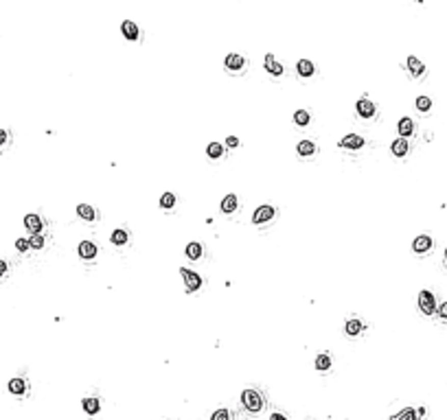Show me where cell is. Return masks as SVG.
<instances>
[{
  "label": "cell",
  "instance_id": "6da1fadb",
  "mask_svg": "<svg viewBox=\"0 0 447 420\" xmlns=\"http://www.w3.org/2000/svg\"><path fill=\"white\" fill-rule=\"evenodd\" d=\"M241 405H244V409H246L250 416H259L261 411L266 409L268 401H266V394H263L261 389L248 387V389H244V392H241Z\"/></svg>",
  "mask_w": 447,
  "mask_h": 420
},
{
  "label": "cell",
  "instance_id": "7a4b0ae2",
  "mask_svg": "<svg viewBox=\"0 0 447 420\" xmlns=\"http://www.w3.org/2000/svg\"><path fill=\"white\" fill-rule=\"evenodd\" d=\"M355 112H357V116H360V119L373 121V119L377 116V105H375V103H373L371 99L362 97V99H357V103H355Z\"/></svg>",
  "mask_w": 447,
  "mask_h": 420
},
{
  "label": "cell",
  "instance_id": "3957f363",
  "mask_svg": "<svg viewBox=\"0 0 447 420\" xmlns=\"http://www.w3.org/2000/svg\"><path fill=\"white\" fill-rule=\"evenodd\" d=\"M180 276H182V280H185V287H187L189 293H193V291H197V289L202 287V276L197 274V271H193V269L182 267V269H180Z\"/></svg>",
  "mask_w": 447,
  "mask_h": 420
},
{
  "label": "cell",
  "instance_id": "277c9868",
  "mask_svg": "<svg viewBox=\"0 0 447 420\" xmlns=\"http://www.w3.org/2000/svg\"><path fill=\"white\" fill-rule=\"evenodd\" d=\"M224 66H226V70H228V72H244L248 62H246L244 55L228 53V55H226V60H224Z\"/></svg>",
  "mask_w": 447,
  "mask_h": 420
},
{
  "label": "cell",
  "instance_id": "5b68a950",
  "mask_svg": "<svg viewBox=\"0 0 447 420\" xmlns=\"http://www.w3.org/2000/svg\"><path fill=\"white\" fill-rule=\"evenodd\" d=\"M276 217V208L274 206H259V208L254 210V215H252V223L254 226H261V223H268V221H272Z\"/></svg>",
  "mask_w": 447,
  "mask_h": 420
},
{
  "label": "cell",
  "instance_id": "8992f818",
  "mask_svg": "<svg viewBox=\"0 0 447 420\" xmlns=\"http://www.w3.org/2000/svg\"><path fill=\"white\" fill-rule=\"evenodd\" d=\"M364 145H366V140H364L360 134H347V136H344L340 143H338L340 149H351V151H360Z\"/></svg>",
  "mask_w": 447,
  "mask_h": 420
},
{
  "label": "cell",
  "instance_id": "52a82bcc",
  "mask_svg": "<svg viewBox=\"0 0 447 420\" xmlns=\"http://www.w3.org/2000/svg\"><path fill=\"white\" fill-rule=\"evenodd\" d=\"M9 392L16 396V399H24V396L29 394V381L24 379V377H16V379H11L9 381Z\"/></svg>",
  "mask_w": 447,
  "mask_h": 420
},
{
  "label": "cell",
  "instance_id": "ba28073f",
  "mask_svg": "<svg viewBox=\"0 0 447 420\" xmlns=\"http://www.w3.org/2000/svg\"><path fill=\"white\" fill-rule=\"evenodd\" d=\"M419 309L426 315H434V311H436V300H434V296H432L430 291H426L423 289L421 293H419Z\"/></svg>",
  "mask_w": 447,
  "mask_h": 420
},
{
  "label": "cell",
  "instance_id": "9c48e42d",
  "mask_svg": "<svg viewBox=\"0 0 447 420\" xmlns=\"http://www.w3.org/2000/svg\"><path fill=\"white\" fill-rule=\"evenodd\" d=\"M77 254L82 256L84 261H94L97 259V254H99V247L94 245L92 241H82L79 243V247H77Z\"/></svg>",
  "mask_w": 447,
  "mask_h": 420
},
{
  "label": "cell",
  "instance_id": "30bf717a",
  "mask_svg": "<svg viewBox=\"0 0 447 420\" xmlns=\"http://www.w3.org/2000/svg\"><path fill=\"white\" fill-rule=\"evenodd\" d=\"M24 228H27L29 232H31V237H33V234H42V230H44V219H42L40 215H35V212H31V215L24 217Z\"/></svg>",
  "mask_w": 447,
  "mask_h": 420
},
{
  "label": "cell",
  "instance_id": "8fae6325",
  "mask_svg": "<svg viewBox=\"0 0 447 420\" xmlns=\"http://www.w3.org/2000/svg\"><path fill=\"white\" fill-rule=\"evenodd\" d=\"M423 416H426V407H419V409L406 407V409H401L399 414H395L390 420H421Z\"/></svg>",
  "mask_w": 447,
  "mask_h": 420
},
{
  "label": "cell",
  "instance_id": "7c38bea8",
  "mask_svg": "<svg viewBox=\"0 0 447 420\" xmlns=\"http://www.w3.org/2000/svg\"><path fill=\"white\" fill-rule=\"evenodd\" d=\"M296 153L300 158H311V156H316V153H318V147H316L313 140L305 138V140H300V143L296 145Z\"/></svg>",
  "mask_w": 447,
  "mask_h": 420
},
{
  "label": "cell",
  "instance_id": "4fadbf2b",
  "mask_svg": "<svg viewBox=\"0 0 447 420\" xmlns=\"http://www.w3.org/2000/svg\"><path fill=\"white\" fill-rule=\"evenodd\" d=\"M121 33L125 35V38H127L129 42L141 40V29H138V24H136V22H132V20H123V24H121Z\"/></svg>",
  "mask_w": 447,
  "mask_h": 420
},
{
  "label": "cell",
  "instance_id": "5bb4252c",
  "mask_svg": "<svg viewBox=\"0 0 447 420\" xmlns=\"http://www.w3.org/2000/svg\"><path fill=\"white\" fill-rule=\"evenodd\" d=\"M432 245H434V241H432V237H428V234H421V237H416L412 241V249L416 254H426L432 249Z\"/></svg>",
  "mask_w": 447,
  "mask_h": 420
},
{
  "label": "cell",
  "instance_id": "9a60e30c",
  "mask_svg": "<svg viewBox=\"0 0 447 420\" xmlns=\"http://www.w3.org/2000/svg\"><path fill=\"white\" fill-rule=\"evenodd\" d=\"M364 328H366V324L362 320H357V318H351V320H347V324H344V333H347L349 337L362 335Z\"/></svg>",
  "mask_w": 447,
  "mask_h": 420
},
{
  "label": "cell",
  "instance_id": "2e32d148",
  "mask_svg": "<svg viewBox=\"0 0 447 420\" xmlns=\"http://www.w3.org/2000/svg\"><path fill=\"white\" fill-rule=\"evenodd\" d=\"M263 66H266V70H268L272 77H283V64L276 62V57H274L272 53L266 55V62H263Z\"/></svg>",
  "mask_w": 447,
  "mask_h": 420
},
{
  "label": "cell",
  "instance_id": "e0dca14e",
  "mask_svg": "<svg viewBox=\"0 0 447 420\" xmlns=\"http://www.w3.org/2000/svg\"><path fill=\"white\" fill-rule=\"evenodd\" d=\"M82 407H84V411L88 416L94 418L101 411V399H97V396H88V399L82 401Z\"/></svg>",
  "mask_w": 447,
  "mask_h": 420
},
{
  "label": "cell",
  "instance_id": "ac0fdd59",
  "mask_svg": "<svg viewBox=\"0 0 447 420\" xmlns=\"http://www.w3.org/2000/svg\"><path fill=\"white\" fill-rule=\"evenodd\" d=\"M390 151H392L395 158H406L408 151H410L408 140H406V138H397V140H395V143L390 145Z\"/></svg>",
  "mask_w": 447,
  "mask_h": 420
},
{
  "label": "cell",
  "instance_id": "d6986e66",
  "mask_svg": "<svg viewBox=\"0 0 447 420\" xmlns=\"http://www.w3.org/2000/svg\"><path fill=\"white\" fill-rule=\"evenodd\" d=\"M206 158H211V160L226 158V147L222 143H217V140H213V143L206 147Z\"/></svg>",
  "mask_w": 447,
  "mask_h": 420
},
{
  "label": "cell",
  "instance_id": "ffe728a7",
  "mask_svg": "<svg viewBox=\"0 0 447 420\" xmlns=\"http://www.w3.org/2000/svg\"><path fill=\"white\" fill-rule=\"evenodd\" d=\"M331 366H333V359H331V355H327V352H320L316 361H313V368H316L318 372H329Z\"/></svg>",
  "mask_w": 447,
  "mask_h": 420
},
{
  "label": "cell",
  "instance_id": "44dd1931",
  "mask_svg": "<svg viewBox=\"0 0 447 420\" xmlns=\"http://www.w3.org/2000/svg\"><path fill=\"white\" fill-rule=\"evenodd\" d=\"M219 206H222V212H226V215H232V212L237 210V206H239V197L234 195V193H230V195L224 197Z\"/></svg>",
  "mask_w": 447,
  "mask_h": 420
},
{
  "label": "cell",
  "instance_id": "7402d4cb",
  "mask_svg": "<svg viewBox=\"0 0 447 420\" xmlns=\"http://www.w3.org/2000/svg\"><path fill=\"white\" fill-rule=\"evenodd\" d=\"M296 72L303 79H307V77H313L316 75V66H313L309 60H300L298 64H296Z\"/></svg>",
  "mask_w": 447,
  "mask_h": 420
},
{
  "label": "cell",
  "instance_id": "603a6c76",
  "mask_svg": "<svg viewBox=\"0 0 447 420\" xmlns=\"http://www.w3.org/2000/svg\"><path fill=\"white\" fill-rule=\"evenodd\" d=\"M397 131H399V136H401V138L412 136V134H414V121H412V119H408V116H404V119L399 121V125H397Z\"/></svg>",
  "mask_w": 447,
  "mask_h": 420
},
{
  "label": "cell",
  "instance_id": "cb8c5ba5",
  "mask_svg": "<svg viewBox=\"0 0 447 420\" xmlns=\"http://www.w3.org/2000/svg\"><path fill=\"white\" fill-rule=\"evenodd\" d=\"M77 215L82 217L84 221H88V223L97 221V210H94L92 206H88V204H79V206H77Z\"/></svg>",
  "mask_w": 447,
  "mask_h": 420
},
{
  "label": "cell",
  "instance_id": "d4e9b609",
  "mask_svg": "<svg viewBox=\"0 0 447 420\" xmlns=\"http://www.w3.org/2000/svg\"><path fill=\"white\" fill-rule=\"evenodd\" d=\"M185 254L189 256V261H200L202 256H204V247H202V243H197V241L189 243L187 249H185Z\"/></svg>",
  "mask_w": 447,
  "mask_h": 420
},
{
  "label": "cell",
  "instance_id": "484cf974",
  "mask_svg": "<svg viewBox=\"0 0 447 420\" xmlns=\"http://www.w3.org/2000/svg\"><path fill=\"white\" fill-rule=\"evenodd\" d=\"M408 70H410V75L416 79L426 75V66H423V62L416 60V57H408Z\"/></svg>",
  "mask_w": 447,
  "mask_h": 420
},
{
  "label": "cell",
  "instance_id": "4316f807",
  "mask_svg": "<svg viewBox=\"0 0 447 420\" xmlns=\"http://www.w3.org/2000/svg\"><path fill=\"white\" fill-rule=\"evenodd\" d=\"M110 241H112V245H127L129 234H127V230L119 228V230H114L112 234H110Z\"/></svg>",
  "mask_w": 447,
  "mask_h": 420
},
{
  "label": "cell",
  "instance_id": "83f0119b",
  "mask_svg": "<svg viewBox=\"0 0 447 420\" xmlns=\"http://www.w3.org/2000/svg\"><path fill=\"white\" fill-rule=\"evenodd\" d=\"M294 123L298 125V127H307V125L311 123V114L307 112V109H298V112L294 114Z\"/></svg>",
  "mask_w": 447,
  "mask_h": 420
},
{
  "label": "cell",
  "instance_id": "f1b7e54d",
  "mask_svg": "<svg viewBox=\"0 0 447 420\" xmlns=\"http://www.w3.org/2000/svg\"><path fill=\"white\" fill-rule=\"evenodd\" d=\"M173 206H175V195L173 193H163V197H160V208L171 210Z\"/></svg>",
  "mask_w": 447,
  "mask_h": 420
},
{
  "label": "cell",
  "instance_id": "f546056e",
  "mask_svg": "<svg viewBox=\"0 0 447 420\" xmlns=\"http://www.w3.org/2000/svg\"><path fill=\"white\" fill-rule=\"evenodd\" d=\"M9 145H11V131L5 129V127H0V153H3Z\"/></svg>",
  "mask_w": 447,
  "mask_h": 420
},
{
  "label": "cell",
  "instance_id": "4dcf8cb0",
  "mask_svg": "<svg viewBox=\"0 0 447 420\" xmlns=\"http://www.w3.org/2000/svg\"><path fill=\"white\" fill-rule=\"evenodd\" d=\"M416 109H419V112H430L432 109V99H428V97H419L416 99Z\"/></svg>",
  "mask_w": 447,
  "mask_h": 420
},
{
  "label": "cell",
  "instance_id": "1f68e13d",
  "mask_svg": "<svg viewBox=\"0 0 447 420\" xmlns=\"http://www.w3.org/2000/svg\"><path fill=\"white\" fill-rule=\"evenodd\" d=\"M29 243H31L33 249H42L44 245H46V237H44V234H33V237L29 239Z\"/></svg>",
  "mask_w": 447,
  "mask_h": 420
},
{
  "label": "cell",
  "instance_id": "d6a6232c",
  "mask_svg": "<svg viewBox=\"0 0 447 420\" xmlns=\"http://www.w3.org/2000/svg\"><path fill=\"white\" fill-rule=\"evenodd\" d=\"M211 420H232V411H230V409H226V407H222V409L213 411Z\"/></svg>",
  "mask_w": 447,
  "mask_h": 420
},
{
  "label": "cell",
  "instance_id": "836d02e7",
  "mask_svg": "<svg viewBox=\"0 0 447 420\" xmlns=\"http://www.w3.org/2000/svg\"><path fill=\"white\" fill-rule=\"evenodd\" d=\"M16 249L24 254V252H29V249H31V243H29V239H18V241H16Z\"/></svg>",
  "mask_w": 447,
  "mask_h": 420
},
{
  "label": "cell",
  "instance_id": "e575fe53",
  "mask_svg": "<svg viewBox=\"0 0 447 420\" xmlns=\"http://www.w3.org/2000/svg\"><path fill=\"white\" fill-rule=\"evenodd\" d=\"M9 276V263L0 259V278H7Z\"/></svg>",
  "mask_w": 447,
  "mask_h": 420
},
{
  "label": "cell",
  "instance_id": "d590c367",
  "mask_svg": "<svg viewBox=\"0 0 447 420\" xmlns=\"http://www.w3.org/2000/svg\"><path fill=\"white\" fill-rule=\"evenodd\" d=\"M226 147H230V149L239 147V138L237 136H228V138H226Z\"/></svg>",
  "mask_w": 447,
  "mask_h": 420
},
{
  "label": "cell",
  "instance_id": "8d00e7d4",
  "mask_svg": "<svg viewBox=\"0 0 447 420\" xmlns=\"http://www.w3.org/2000/svg\"><path fill=\"white\" fill-rule=\"evenodd\" d=\"M270 420H290V418H287V416H285V414H283V411H274V414H272V416H270Z\"/></svg>",
  "mask_w": 447,
  "mask_h": 420
},
{
  "label": "cell",
  "instance_id": "74e56055",
  "mask_svg": "<svg viewBox=\"0 0 447 420\" xmlns=\"http://www.w3.org/2000/svg\"><path fill=\"white\" fill-rule=\"evenodd\" d=\"M438 315H441L443 320H447V302H443V304L438 306Z\"/></svg>",
  "mask_w": 447,
  "mask_h": 420
},
{
  "label": "cell",
  "instance_id": "f35d334b",
  "mask_svg": "<svg viewBox=\"0 0 447 420\" xmlns=\"http://www.w3.org/2000/svg\"><path fill=\"white\" fill-rule=\"evenodd\" d=\"M445 261H447V249H445Z\"/></svg>",
  "mask_w": 447,
  "mask_h": 420
}]
</instances>
